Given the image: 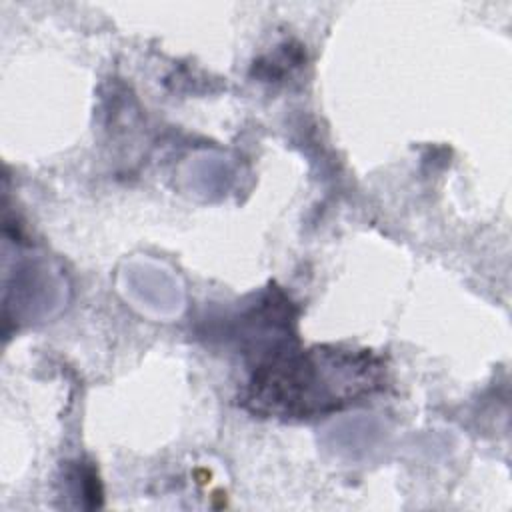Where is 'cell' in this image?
<instances>
[{
	"instance_id": "6da1fadb",
	"label": "cell",
	"mask_w": 512,
	"mask_h": 512,
	"mask_svg": "<svg viewBox=\"0 0 512 512\" xmlns=\"http://www.w3.org/2000/svg\"><path fill=\"white\" fill-rule=\"evenodd\" d=\"M382 380L380 358L366 350H274V356L258 364L246 390V404L266 416L312 418L370 396Z\"/></svg>"
}]
</instances>
